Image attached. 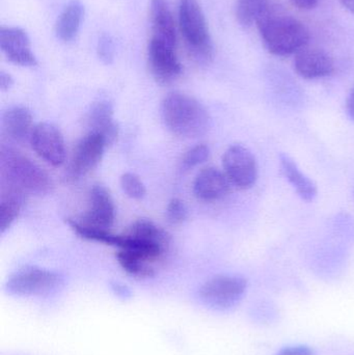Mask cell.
<instances>
[{
	"label": "cell",
	"instance_id": "cell-24",
	"mask_svg": "<svg viewBox=\"0 0 354 355\" xmlns=\"http://www.w3.org/2000/svg\"><path fill=\"white\" fill-rule=\"evenodd\" d=\"M209 155L210 150L208 146L197 145L191 148L181 160V170L185 172L204 164L209 158Z\"/></svg>",
	"mask_w": 354,
	"mask_h": 355
},
{
	"label": "cell",
	"instance_id": "cell-19",
	"mask_svg": "<svg viewBox=\"0 0 354 355\" xmlns=\"http://www.w3.org/2000/svg\"><path fill=\"white\" fill-rule=\"evenodd\" d=\"M85 17V6L79 0H73L62 10L55 25L56 37L64 43L72 42L78 35Z\"/></svg>",
	"mask_w": 354,
	"mask_h": 355
},
{
	"label": "cell",
	"instance_id": "cell-22",
	"mask_svg": "<svg viewBox=\"0 0 354 355\" xmlns=\"http://www.w3.org/2000/svg\"><path fill=\"white\" fill-rule=\"evenodd\" d=\"M116 259L121 267L132 277L143 279V277H152L155 275V271L148 264L147 261L143 260L128 250H121L116 254Z\"/></svg>",
	"mask_w": 354,
	"mask_h": 355
},
{
	"label": "cell",
	"instance_id": "cell-21",
	"mask_svg": "<svg viewBox=\"0 0 354 355\" xmlns=\"http://www.w3.org/2000/svg\"><path fill=\"white\" fill-rule=\"evenodd\" d=\"M125 234L135 239L157 244L164 250H166L170 244L168 234L149 219H139L133 223Z\"/></svg>",
	"mask_w": 354,
	"mask_h": 355
},
{
	"label": "cell",
	"instance_id": "cell-9",
	"mask_svg": "<svg viewBox=\"0 0 354 355\" xmlns=\"http://www.w3.org/2000/svg\"><path fill=\"white\" fill-rule=\"evenodd\" d=\"M172 46L152 37L148 47L150 70L154 79L160 85H168L176 80L182 73V64Z\"/></svg>",
	"mask_w": 354,
	"mask_h": 355
},
{
	"label": "cell",
	"instance_id": "cell-6",
	"mask_svg": "<svg viewBox=\"0 0 354 355\" xmlns=\"http://www.w3.org/2000/svg\"><path fill=\"white\" fill-rule=\"evenodd\" d=\"M60 283V275L54 271L39 267H24L8 277L6 290L10 295L41 296L50 293Z\"/></svg>",
	"mask_w": 354,
	"mask_h": 355
},
{
	"label": "cell",
	"instance_id": "cell-20",
	"mask_svg": "<svg viewBox=\"0 0 354 355\" xmlns=\"http://www.w3.org/2000/svg\"><path fill=\"white\" fill-rule=\"evenodd\" d=\"M26 194L8 186L2 185L0 198V233L12 227L24 206Z\"/></svg>",
	"mask_w": 354,
	"mask_h": 355
},
{
	"label": "cell",
	"instance_id": "cell-14",
	"mask_svg": "<svg viewBox=\"0 0 354 355\" xmlns=\"http://www.w3.org/2000/svg\"><path fill=\"white\" fill-rule=\"evenodd\" d=\"M231 186L232 184L224 172L215 168H206L195 177L193 192L203 202H216L228 196Z\"/></svg>",
	"mask_w": 354,
	"mask_h": 355
},
{
	"label": "cell",
	"instance_id": "cell-32",
	"mask_svg": "<svg viewBox=\"0 0 354 355\" xmlns=\"http://www.w3.org/2000/svg\"><path fill=\"white\" fill-rule=\"evenodd\" d=\"M340 2L347 10L354 14V0H340Z\"/></svg>",
	"mask_w": 354,
	"mask_h": 355
},
{
	"label": "cell",
	"instance_id": "cell-23",
	"mask_svg": "<svg viewBox=\"0 0 354 355\" xmlns=\"http://www.w3.org/2000/svg\"><path fill=\"white\" fill-rule=\"evenodd\" d=\"M269 0H237L236 17L243 26L256 22L260 12L269 3Z\"/></svg>",
	"mask_w": 354,
	"mask_h": 355
},
{
	"label": "cell",
	"instance_id": "cell-16",
	"mask_svg": "<svg viewBox=\"0 0 354 355\" xmlns=\"http://www.w3.org/2000/svg\"><path fill=\"white\" fill-rule=\"evenodd\" d=\"M87 120L89 132L101 135L107 147L118 139L120 129L114 121V107L107 100H100L94 103L87 114Z\"/></svg>",
	"mask_w": 354,
	"mask_h": 355
},
{
	"label": "cell",
	"instance_id": "cell-27",
	"mask_svg": "<svg viewBox=\"0 0 354 355\" xmlns=\"http://www.w3.org/2000/svg\"><path fill=\"white\" fill-rule=\"evenodd\" d=\"M98 56L102 62L105 64H110L114 60V54H116V45H114V37L107 33H104L100 37L98 42Z\"/></svg>",
	"mask_w": 354,
	"mask_h": 355
},
{
	"label": "cell",
	"instance_id": "cell-11",
	"mask_svg": "<svg viewBox=\"0 0 354 355\" xmlns=\"http://www.w3.org/2000/svg\"><path fill=\"white\" fill-rule=\"evenodd\" d=\"M116 206L112 194L103 185L96 184L89 193V209L79 223L95 229L107 230L114 225Z\"/></svg>",
	"mask_w": 354,
	"mask_h": 355
},
{
	"label": "cell",
	"instance_id": "cell-15",
	"mask_svg": "<svg viewBox=\"0 0 354 355\" xmlns=\"http://www.w3.org/2000/svg\"><path fill=\"white\" fill-rule=\"evenodd\" d=\"M33 114L24 106H12L2 114V135L12 143L22 144L30 139L33 133Z\"/></svg>",
	"mask_w": 354,
	"mask_h": 355
},
{
	"label": "cell",
	"instance_id": "cell-18",
	"mask_svg": "<svg viewBox=\"0 0 354 355\" xmlns=\"http://www.w3.org/2000/svg\"><path fill=\"white\" fill-rule=\"evenodd\" d=\"M280 166L283 175L294 188L299 198L306 202H313L318 194L315 182L303 174L297 162L287 154H280Z\"/></svg>",
	"mask_w": 354,
	"mask_h": 355
},
{
	"label": "cell",
	"instance_id": "cell-17",
	"mask_svg": "<svg viewBox=\"0 0 354 355\" xmlns=\"http://www.w3.org/2000/svg\"><path fill=\"white\" fill-rule=\"evenodd\" d=\"M153 37L176 47L177 33L175 21L168 0H151L150 6Z\"/></svg>",
	"mask_w": 354,
	"mask_h": 355
},
{
	"label": "cell",
	"instance_id": "cell-5",
	"mask_svg": "<svg viewBox=\"0 0 354 355\" xmlns=\"http://www.w3.org/2000/svg\"><path fill=\"white\" fill-rule=\"evenodd\" d=\"M247 289V281L238 275H218L200 288L199 296L204 304L213 310H228L236 306Z\"/></svg>",
	"mask_w": 354,
	"mask_h": 355
},
{
	"label": "cell",
	"instance_id": "cell-13",
	"mask_svg": "<svg viewBox=\"0 0 354 355\" xmlns=\"http://www.w3.org/2000/svg\"><path fill=\"white\" fill-rule=\"evenodd\" d=\"M294 70L305 79L324 78L334 73L332 56L319 48H303L294 58Z\"/></svg>",
	"mask_w": 354,
	"mask_h": 355
},
{
	"label": "cell",
	"instance_id": "cell-10",
	"mask_svg": "<svg viewBox=\"0 0 354 355\" xmlns=\"http://www.w3.org/2000/svg\"><path fill=\"white\" fill-rule=\"evenodd\" d=\"M29 141L33 151L52 166L58 168L66 160L64 137L54 125L39 123L33 128Z\"/></svg>",
	"mask_w": 354,
	"mask_h": 355
},
{
	"label": "cell",
	"instance_id": "cell-29",
	"mask_svg": "<svg viewBox=\"0 0 354 355\" xmlns=\"http://www.w3.org/2000/svg\"><path fill=\"white\" fill-rule=\"evenodd\" d=\"M14 85V79L8 73L1 71L0 72V89L2 92L8 91Z\"/></svg>",
	"mask_w": 354,
	"mask_h": 355
},
{
	"label": "cell",
	"instance_id": "cell-7",
	"mask_svg": "<svg viewBox=\"0 0 354 355\" xmlns=\"http://www.w3.org/2000/svg\"><path fill=\"white\" fill-rule=\"evenodd\" d=\"M224 172L232 186L241 190L255 185L259 174L257 160L254 154L242 145L231 146L222 157Z\"/></svg>",
	"mask_w": 354,
	"mask_h": 355
},
{
	"label": "cell",
	"instance_id": "cell-4",
	"mask_svg": "<svg viewBox=\"0 0 354 355\" xmlns=\"http://www.w3.org/2000/svg\"><path fill=\"white\" fill-rule=\"evenodd\" d=\"M179 23L191 58L199 64H209L214 55L213 44L197 0H180Z\"/></svg>",
	"mask_w": 354,
	"mask_h": 355
},
{
	"label": "cell",
	"instance_id": "cell-25",
	"mask_svg": "<svg viewBox=\"0 0 354 355\" xmlns=\"http://www.w3.org/2000/svg\"><path fill=\"white\" fill-rule=\"evenodd\" d=\"M121 187L127 196L134 200H141L145 196V184L132 173H125L120 180Z\"/></svg>",
	"mask_w": 354,
	"mask_h": 355
},
{
	"label": "cell",
	"instance_id": "cell-28",
	"mask_svg": "<svg viewBox=\"0 0 354 355\" xmlns=\"http://www.w3.org/2000/svg\"><path fill=\"white\" fill-rule=\"evenodd\" d=\"M274 355H314V352L310 346L297 345L283 348Z\"/></svg>",
	"mask_w": 354,
	"mask_h": 355
},
{
	"label": "cell",
	"instance_id": "cell-1",
	"mask_svg": "<svg viewBox=\"0 0 354 355\" xmlns=\"http://www.w3.org/2000/svg\"><path fill=\"white\" fill-rule=\"evenodd\" d=\"M256 23L264 46L274 55L297 54L310 40L307 27L278 3L269 2Z\"/></svg>",
	"mask_w": 354,
	"mask_h": 355
},
{
	"label": "cell",
	"instance_id": "cell-3",
	"mask_svg": "<svg viewBox=\"0 0 354 355\" xmlns=\"http://www.w3.org/2000/svg\"><path fill=\"white\" fill-rule=\"evenodd\" d=\"M0 173L1 185L14 188L26 196H45L53 187L51 179L43 168L10 146H1L0 149Z\"/></svg>",
	"mask_w": 354,
	"mask_h": 355
},
{
	"label": "cell",
	"instance_id": "cell-12",
	"mask_svg": "<svg viewBox=\"0 0 354 355\" xmlns=\"http://www.w3.org/2000/svg\"><path fill=\"white\" fill-rule=\"evenodd\" d=\"M0 48L12 64L21 67L37 66V58L30 49V40L23 29L2 26L0 28Z\"/></svg>",
	"mask_w": 354,
	"mask_h": 355
},
{
	"label": "cell",
	"instance_id": "cell-26",
	"mask_svg": "<svg viewBox=\"0 0 354 355\" xmlns=\"http://www.w3.org/2000/svg\"><path fill=\"white\" fill-rule=\"evenodd\" d=\"M188 217V209L180 198H172L166 208V219L170 225H178Z\"/></svg>",
	"mask_w": 354,
	"mask_h": 355
},
{
	"label": "cell",
	"instance_id": "cell-31",
	"mask_svg": "<svg viewBox=\"0 0 354 355\" xmlns=\"http://www.w3.org/2000/svg\"><path fill=\"white\" fill-rule=\"evenodd\" d=\"M346 110L348 116L354 121V87L351 89L346 101Z\"/></svg>",
	"mask_w": 354,
	"mask_h": 355
},
{
	"label": "cell",
	"instance_id": "cell-8",
	"mask_svg": "<svg viewBox=\"0 0 354 355\" xmlns=\"http://www.w3.org/2000/svg\"><path fill=\"white\" fill-rule=\"evenodd\" d=\"M106 147L107 145L101 135L94 132L87 133L75 148L67 173L68 179L76 181L95 170L101 162Z\"/></svg>",
	"mask_w": 354,
	"mask_h": 355
},
{
	"label": "cell",
	"instance_id": "cell-2",
	"mask_svg": "<svg viewBox=\"0 0 354 355\" xmlns=\"http://www.w3.org/2000/svg\"><path fill=\"white\" fill-rule=\"evenodd\" d=\"M161 116L168 130L185 139H197L206 135L210 116L203 104L186 94H168L161 104Z\"/></svg>",
	"mask_w": 354,
	"mask_h": 355
},
{
	"label": "cell",
	"instance_id": "cell-30",
	"mask_svg": "<svg viewBox=\"0 0 354 355\" xmlns=\"http://www.w3.org/2000/svg\"><path fill=\"white\" fill-rule=\"evenodd\" d=\"M319 0H291L293 4L301 10H312L318 4Z\"/></svg>",
	"mask_w": 354,
	"mask_h": 355
}]
</instances>
